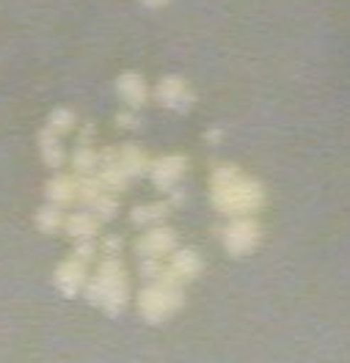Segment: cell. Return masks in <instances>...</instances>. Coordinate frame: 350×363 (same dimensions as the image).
Wrapping results in <instances>:
<instances>
[{
  "label": "cell",
  "mask_w": 350,
  "mask_h": 363,
  "mask_svg": "<svg viewBox=\"0 0 350 363\" xmlns=\"http://www.w3.org/2000/svg\"><path fill=\"white\" fill-rule=\"evenodd\" d=\"M152 99L163 108V111H174V113H187L193 111L196 105V94L187 86L182 77L177 74H168V77H160L152 89Z\"/></svg>",
  "instance_id": "6da1fadb"
},
{
  "label": "cell",
  "mask_w": 350,
  "mask_h": 363,
  "mask_svg": "<svg viewBox=\"0 0 350 363\" xmlns=\"http://www.w3.org/2000/svg\"><path fill=\"white\" fill-rule=\"evenodd\" d=\"M143 6H149V9H158V6H165L168 0H141Z\"/></svg>",
  "instance_id": "3957f363"
},
{
  "label": "cell",
  "mask_w": 350,
  "mask_h": 363,
  "mask_svg": "<svg viewBox=\"0 0 350 363\" xmlns=\"http://www.w3.org/2000/svg\"><path fill=\"white\" fill-rule=\"evenodd\" d=\"M116 96L124 105L133 108H146L152 99V86L146 83V77L138 72H124L116 77Z\"/></svg>",
  "instance_id": "7a4b0ae2"
}]
</instances>
